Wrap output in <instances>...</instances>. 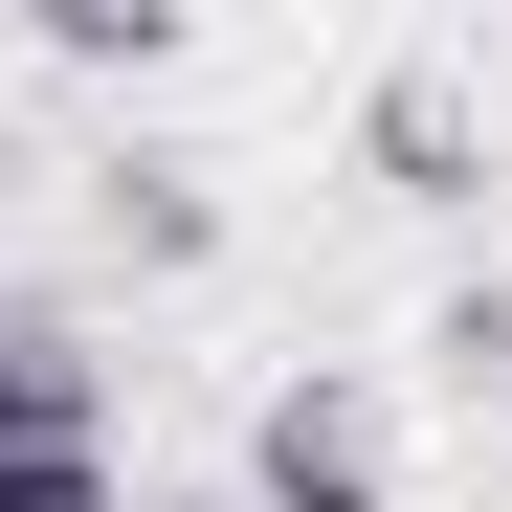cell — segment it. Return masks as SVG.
<instances>
[{
  "mask_svg": "<svg viewBox=\"0 0 512 512\" xmlns=\"http://www.w3.org/2000/svg\"><path fill=\"white\" fill-rule=\"evenodd\" d=\"M245 512H401V423H379L357 357H312V379L245 401Z\"/></svg>",
  "mask_w": 512,
  "mask_h": 512,
  "instance_id": "6da1fadb",
  "label": "cell"
},
{
  "mask_svg": "<svg viewBox=\"0 0 512 512\" xmlns=\"http://www.w3.org/2000/svg\"><path fill=\"white\" fill-rule=\"evenodd\" d=\"M0 446H112V357L67 312H0Z\"/></svg>",
  "mask_w": 512,
  "mask_h": 512,
  "instance_id": "7a4b0ae2",
  "label": "cell"
},
{
  "mask_svg": "<svg viewBox=\"0 0 512 512\" xmlns=\"http://www.w3.org/2000/svg\"><path fill=\"white\" fill-rule=\"evenodd\" d=\"M357 156H379L401 201H468V179H490V134H468V90H446V67H379V112H357Z\"/></svg>",
  "mask_w": 512,
  "mask_h": 512,
  "instance_id": "3957f363",
  "label": "cell"
},
{
  "mask_svg": "<svg viewBox=\"0 0 512 512\" xmlns=\"http://www.w3.org/2000/svg\"><path fill=\"white\" fill-rule=\"evenodd\" d=\"M112 245H134V268H201V245H223V201L179 179V156H112Z\"/></svg>",
  "mask_w": 512,
  "mask_h": 512,
  "instance_id": "277c9868",
  "label": "cell"
},
{
  "mask_svg": "<svg viewBox=\"0 0 512 512\" xmlns=\"http://www.w3.org/2000/svg\"><path fill=\"white\" fill-rule=\"evenodd\" d=\"M0 512H134L112 446H0Z\"/></svg>",
  "mask_w": 512,
  "mask_h": 512,
  "instance_id": "5b68a950",
  "label": "cell"
},
{
  "mask_svg": "<svg viewBox=\"0 0 512 512\" xmlns=\"http://www.w3.org/2000/svg\"><path fill=\"white\" fill-rule=\"evenodd\" d=\"M45 45H67V67H156V45H179V0H45Z\"/></svg>",
  "mask_w": 512,
  "mask_h": 512,
  "instance_id": "8992f818",
  "label": "cell"
},
{
  "mask_svg": "<svg viewBox=\"0 0 512 512\" xmlns=\"http://www.w3.org/2000/svg\"><path fill=\"white\" fill-rule=\"evenodd\" d=\"M446 379H468V401H512V290H446Z\"/></svg>",
  "mask_w": 512,
  "mask_h": 512,
  "instance_id": "52a82bcc",
  "label": "cell"
}]
</instances>
